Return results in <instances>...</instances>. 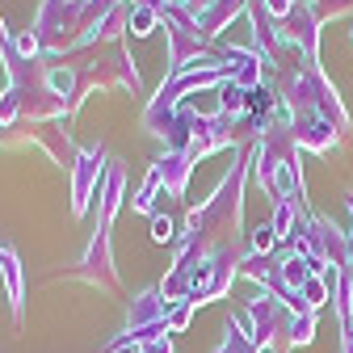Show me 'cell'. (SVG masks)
Masks as SVG:
<instances>
[{
  "mask_svg": "<svg viewBox=\"0 0 353 353\" xmlns=\"http://www.w3.org/2000/svg\"><path fill=\"white\" fill-rule=\"evenodd\" d=\"M248 324H252V336L261 349L270 353H286L290 349V328H294V312L270 290H261L248 307Z\"/></svg>",
  "mask_w": 353,
  "mask_h": 353,
  "instance_id": "6da1fadb",
  "label": "cell"
},
{
  "mask_svg": "<svg viewBox=\"0 0 353 353\" xmlns=\"http://www.w3.org/2000/svg\"><path fill=\"white\" fill-rule=\"evenodd\" d=\"M214 353H261V345H256V336H252L248 320L232 316V320H228V336H223V345H219Z\"/></svg>",
  "mask_w": 353,
  "mask_h": 353,
  "instance_id": "7a4b0ae2",
  "label": "cell"
},
{
  "mask_svg": "<svg viewBox=\"0 0 353 353\" xmlns=\"http://www.w3.org/2000/svg\"><path fill=\"white\" fill-rule=\"evenodd\" d=\"M328 299H332V290H328L324 274H312V278H307V286H303V307H307V312H320Z\"/></svg>",
  "mask_w": 353,
  "mask_h": 353,
  "instance_id": "3957f363",
  "label": "cell"
},
{
  "mask_svg": "<svg viewBox=\"0 0 353 353\" xmlns=\"http://www.w3.org/2000/svg\"><path fill=\"white\" fill-rule=\"evenodd\" d=\"M316 341V312H294V328H290V349L312 345Z\"/></svg>",
  "mask_w": 353,
  "mask_h": 353,
  "instance_id": "277c9868",
  "label": "cell"
},
{
  "mask_svg": "<svg viewBox=\"0 0 353 353\" xmlns=\"http://www.w3.org/2000/svg\"><path fill=\"white\" fill-rule=\"evenodd\" d=\"M194 316V303H168V332H181Z\"/></svg>",
  "mask_w": 353,
  "mask_h": 353,
  "instance_id": "5b68a950",
  "label": "cell"
},
{
  "mask_svg": "<svg viewBox=\"0 0 353 353\" xmlns=\"http://www.w3.org/2000/svg\"><path fill=\"white\" fill-rule=\"evenodd\" d=\"M274 244H278V236H274V228H270V223H261V228L252 232V252H256V256H270V248H274Z\"/></svg>",
  "mask_w": 353,
  "mask_h": 353,
  "instance_id": "8992f818",
  "label": "cell"
},
{
  "mask_svg": "<svg viewBox=\"0 0 353 353\" xmlns=\"http://www.w3.org/2000/svg\"><path fill=\"white\" fill-rule=\"evenodd\" d=\"M152 240H160V244L172 240V219H168V214H156V219H152Z\"/></svg>",
  "mask_w": 353,
  "mask_h": 353,
  "instance_id": "52a82bcc",
  "label": "cell"
},
{
  "mask_svg": "<svg viewBox=\"0 0 353 353\" xmlns=\"http://www.w3.org/2000/svg\"><path fill=\"white\" fill-rule=\"evenodd\" d=\"M143 353H172V345L160 336V341H152V345H143Z\"/></svg>",
  "mask_w": 353,
  "mask_h": 353,
  "instance_id": "ba28073f",
  "label": "cell"
},
{
  "mask_svg": "<svg viewBox=\"0 0 353 353\" xmlns=\"http://www.w3.org/2000/svg\"><path fill=\"white\" fill-rule=\"evenodd\" d=\"M349 219H353V194H349ZM349 248H353V228H349Z\"/></svg>",
  "mask_w": 353,
  "mask_h": 353,
  "instance_id": "9c48e42d",
  "label": "cell"
},
{
  "mask_svg": "<svg viewBox=\"0 0 353 353\" xmlns=\"http://www.w3.org/2000/svg\"><path fill=\"white\" fill-rule=\"evenodd\" d=\"M349 42H353V30H349Z\"/></svg>",
  "mask_w": 353,
  "mask_h": 353,
  "instance_id": "30bf717a",
  "label": "cell"
},
{
  "mask_svg": "<svg viewBox=\"0 0 353 353\" xmlns=\"http://www.w3.org/2000/svg\"><path fill=\"white\" fill-rule=\"evenodd\" d=\"M349 274H353V265H349Z\"/></svg>",
  "mask_w": 353,
  "mask_h": 353,
  "instance_id": "8fae6325",
  "label": "cell"
}]
</instances>
